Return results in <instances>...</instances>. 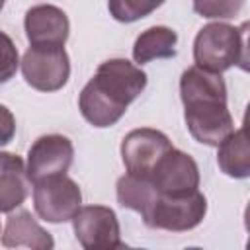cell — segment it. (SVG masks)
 <instances>
[{
  "mask_svg": "<svg viewBox=\"0 0 250 250\" xmlns=\"http://www.w3.org/2000/svg\"><path fill=\"white\" fill-rule=\"evenodd\" d=\"M180 98L189 135L207 146H217L234 131L227 105V86L219 72L189 66L180 78Z\"/></svg>",
  "mask_w": 250,
  "mask_h": 250,
  "instance_id": "1",
  "label": "cell"
},
{
  "mask_svg": "<svg viewBox=\"0 0 250 250\" xmlns=\"http://www.w3.org/2000/svg\"><path fill=\"white\" fill-rule=\"evenodd\" d=\"M146 88V74L127 59L102 62L96 74L82 88L78 107L94 127H111L127 111L129 104Z\"/></svg>",
  "mask_w": 250,
  "mask_h": 250,
  "instance_id": "2",
  "label": "cell"
},
{
  "mask_svg": "<svg viewBox=\"0 0 250 250\" xmlns=\"http://www.w3.org/2000/svg\"><path fill=\"white\" fill-rule=\"evenodd\" d=\"M246 29L248 23L240 27L213 21L199 29L193 41V61L195 66L209 72H225L238 64L242 70L248 68L246 53Z\"/></svg>",
  "mask_w": 250,
  "mask_h": 250,
  "instance_id": "3",
  "label": "cell"
},
{
  "mask_svg": "<svg viewBox=\"0 0 250 250\" xmlns=\"http://www.w3.org/2000/svg\"><path fill=\"white\" fill-rule=\"evenodd\" d=\"M205 213H207V199L199 189L182 195H170L158 191L152 205L141 217L148 229L184 232L195 229L203 221Z\"/></svg>",
  "mask_w": 250,
  "mask_h": 250,
  "instance_id": "4",
  "label": "cell"
},
{
  "mask_svg": "<svg viewBox=\"0 0 250 250\" xmlns=\"http://www.w3.org/2000/svg\"><path fill=\"white\" fill-rule=\"evenodd\" d=\"M80 205H82L80 188L66 174H55L35 182L33 207L43 221L47 223L72 221Z\"/></svg>",
  "mask_w": 250,
  "mask_h": 250,
  "instance_id": "5",
  "label": "cell"
},
{
  "mask_svg": "<svg viewBox=\"0 0 250 250\" xmlns=\"http://www.w3.org/2000/svg\"><path fill=\"white\" fill-rule=\"evenodd\" d=\"M21 74L39 92L61 90L70 76V61L64 47H29L21 59Z\"/></svg>",
  "mask_w": 250,
  "mask_h": 250,
  "instance_id": "6",
  "label": "cell"
},
{
  "mask_svg": "<svg viewBox=\"0 0 250 250\" xmlns=\"http://www.w3.org/2000/svg\"><path fill=\"white\" fill-rule=\"evenodd\" d=\"M72 229L76 240L86 250H113L125 246L117 215L105 205L80 207L72 217Z\"/></svg>",
  "mask_w": 250,
  "mask_h": 250,
  "instance_id": "7",
  "label": "cell"
},
{
  "mask_svg": "<svg viewBox=\"0 0 250 250\" xmlns=\"http://www.w3.org/2000/svg\"><path fill=\"white\" fill-rule=\"evenodd\" d=\"M172 148L170 139L150 127L129 131L121 141V158L129 174L150 176L156 162Z\"/></svg>",
  "mask_w": 250,
  "mask_h": 250,
  "instance_id": "8",
  "label": "cell"
},
{
  "mask_svg": "<svg viewBox=\"0 0 250 250\" xmlns=\"http://www.w3.org/2000/svg\"><path fill=\"white\" fill-rule=\"evenodd\" d=\"M74 158V146L64 135H43L39 137L27 152V178L29 182H39L47 176L66 174Z\"/></svg>",
  "mask_w": 250,
  "mask_h": 250,
  "instance_id": "9",
  "label": "cell"
},
{
  "mask_svg": "<svg viewBox=\"0 0 250 250\" xmlns=\"http://www.w3.org/2000/svg\"><path fill=\"white\" fill-rule=\"evenodd\" d=\"M160 193L182 195L199 188V168L195 160L178 148H170L152 168L148 176Z\"/></svg>",
  "mask_w": 250,
  "mask_h": 250,
  "instance_id": "10",
  "label": "cell"
},
{
  "mask_svg": "<svg viewBox=\"0 0 250 250\" xmlns=\"http://www.w3.org/2000/svg\"><path fill=\"white\" fill-rule=\"evenodd\" d=\"M23 27L31 47H62L70 31L66 14L53 4L31 6L25 12Z\"/></svg>",
  "mask_w": 250,
  "mask_h": 250,
  "instance_id": "11",
  "label": "cell"
},
{
  "mask_svg": "<svg viewBox=\"0 0 250 250\" xmlns=\"http://www.w3.org/2000/svg\"><path fill=\"white\" fill-rule=\"evenodd\" d=\"M2 244L6 248H33V250H51L55 246L53 236L31 217L29 211L21 209L8 215L6 227L2 232Z\"/></svg>",
  "mask_w": 250,
  "mask_h": 250,
  "instance_id": "12",
  "label": "cell"
},
{
  "mask_svg": "<svg viewBox=\"0 0 250 250\" xmlns=\"http://www.w3.org/2000/svg\"><path fill=\"white\" fill-rule=\"evenodd\" d=\"M29 193L25 162L12 152H0V213L20 207Z\"/></svg>",
  "mask_w": 250,
  "mask_h": 250,
  "instance_id": "13",
  "label": "cell"
},
{
  "mask_svg": "<svg viewBox=\"0 0 250 250\" xmlns=\"http://www.w3.org/2000/svg\"><path fill=\"white\" fill-rule=\"evenodd\" d=\"M178 35L174 29L166 25H154L145 29L135 45H133V59L137 64H146L154 59H172L176 55Z\"/></svg>",
  "mask_w": 250,
  "mask_h": 250,
  "instance_id": "14",
  "label": "cell"
},
{
  "mask_svg": "<svg viewBox=\"0 0 250 250\" xmlns=\"http://www.w3.org/2000/svg\"><path fill=\"white\" fill-rule=\"evenodd\" d=\"M217 164L230 178H248L250 176V148L246 141V131L238 129L225 137L219 145Z\"/></svg>",
  "mask_w": 250,
  "mask_h": 250,
  "instance_id": "15",
  "label": "cell"
},
{
  "mask_svg": "<svg viewBox=\"0 0 250 250\" xmlns=\"http://www.w3.org/2000/svg\"><path fill=\"white\" fill-rule=\"evenodd\" d=\"M158 189L154 182L146 176L137 174H125L117 180V201L125 209H133L141 215L146 213V209L156 199Z\"/></svg>",
  "mask_w": 250,
  "mask_h": 250,
  "instance_id": "16",
  "label": "cell"
},
{
  "mask_svg": "<svg viewBox=\"0 0 250 250\" xmlns=\"http://www.w3.org/2000/svg\"><path fill=\"white\" fill-rule=\"evenodd\" d=\"M162 4L164 0H107L109 14L121 23H131L141 18H146Z\"/></svg>",
  "mask_w": 250,
  "mask_h": 250,
  "instance_id": "17",
  "label": "cell"
},
{
  "mask_svg": "<svg viewBox=\"0 0 250 250\" xmlns=\"http://www.w3.org/2000/svg\"><path fill=\"white\" fill-rule=\"evenodd\" d=\"M244 6V0H193V12L209 20H230Z\"/></svg>",
  "mask_w": 250,
  "mask_h": 250,
  "instance_id": "18",
  "label": "cell"
},
{
  "mask_svg": "<svg viewBox=\"0 0 250 250\" xmlns=\"http://www.w3.org/2000/svg\"><path fill=\"white\" fill-rule=\"evenodd\" d=\"M20 59H18V49L12 41L10 35L0 31V84L8 82L16 70H18Z\"/></svg>",
  "mask_w": 250,
  "mask_h": 250,
  "instance_id": "19",
  "label": "cell"
},
{
  "mask_svg": "<svg viewBox=\"0 0 250 250\" xmlns=\"http://www.w3.org/2000/svg\"><path fill=\"white\" fill-rule=\"evenodd\" d=\"M16 135V117L14 113L0 104V146L8 145Z\"/></svg>",
  "mask_w": 250,
  "mask_h": 250,
  "instance_id": "20",
  "label": "cell"
},
{
  "mask_svg": "<svg viewBox=\"0 0 250 250\" xmlns=\"http://www.w3.org/2000/svg\"><path fill=\"white\" fill-rule=\"evenodd\" d=\"M4 4H6V0H0V12H2V8H4Z\"/></svg>",
  "mask_w": 250,
  "mask_h": 250,
  "instance_id": "21",
  "label": "cell"
}]
</instances>
